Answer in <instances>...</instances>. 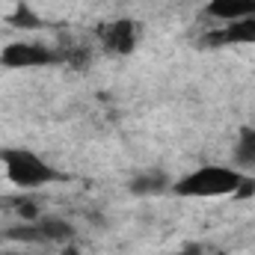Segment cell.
Returning a JSON list of instances; mask_svg holds the SVG:
<instances>
[{
    "instance_id": "obj_3",
    "label": "cell",
    "mask_w": 255,
    "mask_h": 255,
    "mask_svg": "<svg viewBox=\"0 0 255 255\" xmlns=\"http://www.w3.org/2000/svg\"><path fill=\"white\" fill-rule=\"evenodd\" d=\"M9 238L24 244H65L74 238V226L60 217H39L33 223H24L21 229H12Z\"/></svg>"
},
{
    "instance_id": "obj_4",
    "label": "cell",
    "mask_w": 255,
    "mask_h": 255,
    "mask_svg": "<svg viewBox=\"0 0 255 255\" xmlns=\"http://www.w3.org/2000/svg\"><path fill=\"white\" fill-rule=\"evenodd\" d=\"M57 63V54L39 42H9L3 51H0V65L3 68H42V65Z\"/></svg>"
},
{
    "instance_id": "obj_6",
    "label": "cell",
    "mask_w": 255,
    "mask_h": 255,
    "mask_svg": "<svg viewBox=\"0 0 255 255\" xmlns=\"http://www.w3.org/2000/svg\"><path fill=\"white\" fill-rule=\"evenodd\" d=\"M205 15L223 24L241 21V18H255V0H208Z\"/></svg>"
},
{
    "instance_id": "obj_10",
    "label": "cell",
    "mask_w": 255,
    "mask_h": 255,
    "mask_svg": "<svg viewBox=\"0 0 255 255\" xmlns=\"http://www.w3.org/2000/svg\"><path fill=\"white\" fill-rule=\"evenodd\" d=\"M0 255H21V253H0Z\"/></svg>"
},
{
    "instance_id": "obj_2",
    "label": "cell",
    "mask_w": 255,
    "mask_h": 255,
    "mask_svg": "<svg viewBox=\"0 0 255 255\" xmlns=\"http://www.w3.org/2000/svg\"><path fill=\"white\" fill-rule=\"evenodd\" d=\"M0 163H3L6 178L21 190H39V187H48L63 178L60 169H54L45 157H39L30 148H3Z\"/></svg>"
},
{
    "instance_id": "obj_8",
    "label": "cell",
    "mask_w": 255,
    "mask_h": 255,
    "mask_svg": "<svg viewBox=\"0 0 255 255\" xmlns=\"http://www.w3.org/2000/svg\"><path fill=\"white\" fill-rule=\"evenodd\" d=\"M128 190L133 193V196H160V193L172 190V178L163 169H145V172H139V175L130 178Z\"/></svg>"
},
{
    "instance_id": "obj_9",
    "label": "cell",
    "mask_w": 255,
    "mask_h": 255,
    "mask_svg": "<svg viewBox=\"0 0 255 255\" xmlns=\"http://www.w3.org/2000/svg\"><path fill=\"white\" fill-rule=\"evenodd\" d=\"M235 160L244 169H255V128H244L235 145Z\"/></svg>"
},
{
    "instance_id": "obj_1",
    "label": "cell",
    "mask_w": 255,
    "mask_h": 255,
    "mask_svg": "<svg viewBox=\"0 0 255 255\" xmlns=\"http://www.w3.org/2000/svg\"><path fill=\"white\" fill-rule=\"evenodd\" d=\"M253 184L247 181V175L235 166H199L187 175H181L178 181H172V193L181 199H217V196H235V193H250Z\"/></svg>"
},
{
    "instance_id": "obj_5",
    "label": "cell",
    "mask_w": 255,
    "mask_h": 255,
    "mask_svg": "<svg viewBox=\"0 0 255 255\" xmlns=\"http://www.w3.org/2000/svg\"><path fill=\"white\" fill-rule=\"evenodd\" d=\"M136 39H139V27L130 18H116V21H107V24L98 27L101 48L116 54V57H128L136 48Z\"/></svg>"
},
{
    "instance_id": "obj_7",
    "label": "cell",
    "mask_w": 255,
    "mask_h": 255,
    "mask_svg": "<svg viewBox=\"0 0 255 255\" xmlns=\"http://www.w3.org/2000/svg\"><path fill=\"white\" fill-rule=\"evenodd\" d=\"M211 45H255V18H241L211 33Z\"/></svg>"
}]
</instances>
